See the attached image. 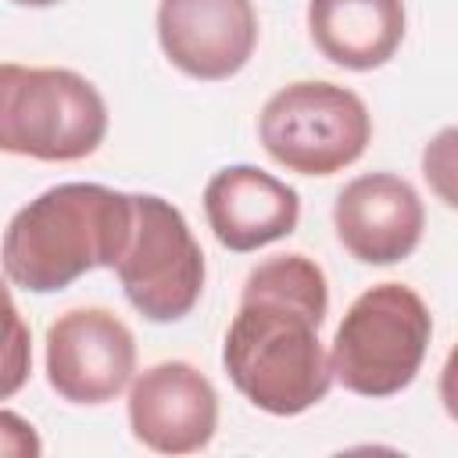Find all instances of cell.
I'll list each match as a JSON object with an SVG mask.
<instances>
[{
	"mask_svg": "<svg viewBox=\"0 0 458 458\" xmlns=\"http://www.w3.org/2000/svg\"><path fill=\"white\" fill-rule=\"evenodd\" d=\"M329 315V283L308 254H276L254 265L225 329L222 369L265 415L293 419L326 401L333 379L318 329Z\"/></svg>",
	"mask_w": 458,
	"mask_h": 458,
	"instance_id": "1",
	"label": "cell"
},
{
	"mask_svg": "<svg viewBox=\"0 0 458 458\" xmlns=\"http://www.w3.org/2000/svg\"><path fill=\"white\" fill-rule=\"evenodd\" d=\"M132 225V193L100 182H57L7 222L4 276L29 293H57L93 268H114Z\"/></svg>",
	"mask_w": 458,
	"mask_h": 458,
	"instance_id": "2",
	"label": "cell"
},
{
	"mask_svg": "<svg viewBox=\"0 0 458 458\" xmlns=\"http://www.w3.org/2000/svg\"><path fill=\"white\" fill-rule=\"evenodd\" d=\"M107 136L100 89L72 68L0 64V150L61 165L97 154Z\"/></svg>",
	"mask_w": 458,
	"mask_h": 458,
	"instance_id": "3",
	"label": "cell"
},
{
	"mask_svg": "<svg viewBox=\"0 0 458 458\" xmlns=\"http://www.w3.org/2000/svg\"><path fill=\"white\" fill-rule=\"evenodd\" d=\"M429 340L433 315L422 293L394 279L376 283L351 301L333 333V379L358 397H394L415 383Z\"/></svg>",
	"mask_w": 458,
	"mask_h": 458,
	"instance_id": "4",
	"label": "cell"
},
{
	"mask_svg": "<svg viewBox=\"0 0 458 458\" xmlns=\"http://www.w3.org/2000/svg\"><path fill=\"white\" fill-rule=\"evenodd\" d=\"M258 140L279 168L326 179L351 168L369 150L372 114L347 86L297 79L265 100L258 114Z\"/></svg>",
	"mask_w": 458,
	"mask_h": 458,
	"instance_id": "5",
	"label": "cell"
},
{
	"mask_svg": "<svg viewBox=\"0 0 458 458\" xmlns=\"http://www.w3.org/2000/svg\"><path fill=\"white\" fill-rule=\"evenodd\" d=\"M136 197V225L132 240L114 265L125 301L147 322H179L186 318L208 279L204 250L186 222V215L157 197V193H132Z\"/></svg>",
	"mask_w": 458,
	"mask_h": 458,
	"instance_id": "6",
	"label": "cell"
},
{
	"mask_svg": "<svg viewBox=\"0 0 458 458\" xmlns=\"http://www.w3.org/2000/svg\"><path fill=\"white\" fill-rule=\"evenodd\" d=\"M43 365L61 401L97 408L136 379V336L111 308H68L47 326Z\"/></svg>",
	"mask_w": 458,
	"mask_h": 458,
	"instance_id": "7",
	"label": "cell"
},
{
	"mask_svg": "<svg viewBox=\"0 0 458 458\" xmlns=\"http://www.w3.org/2000/svg\"><path fill=\"white\" fill-rule=\"evenodd\" d=\"M129 429L157 454H193L215 440L218 394L190 361H157L129 383Z\"/></svg>",
	"mask_w": 458,
	"mask_h": 458,
	"instance_id": "8",
	"label": "cell"
},
{
	"mask_svg": "<svg viewBox=\"0 0 458 458\" xmlns=\"http://www.w3.org/2000/svg\"><path fill=\"white\" fill-rule=\"evenodd\" d=\"M157 43L182 75L222 82L254 57L258 11L250 0H157Z\"/></svg>",
	"mask_w": 458,
	"mask_h": 458,
	"instance_id": "9",
	"label": "cell"
},
{
	"mask_svg": "<svg viewBox=\"0 0 458 458\" xmlns=\"http://www.w3.org/2000/svg\"><path fill=\"white\" fill-rule=\"evenodd\" d=\"M340 247L361 265H397L415 254L426 229L419 190L394 172H365L333 200Z\"/></svg>",
	"mask_w": 458,
	"mask_h": 458,
	"instance_id": "10",
	"label": "cell"
},
{
	"mask_svg": "<svg viewBox=\"0 0 458 458\" xmlns=\"http://www.w3.org/2000/svg\"><path fill=\"white\" fill-rule=\"evenodd\" d=\"M204 218L225 250L250 254L297 229L301 193L265 168L229 165L204 186Z\"/></svg>",
	"mask_w": 458,
	"mask_h": 458,
	"instance_id": "11",
	"label": "cell"
},
{
	"mask_svg": "<svg viewBox=\"0 0 458 458\" xmlns=\"http://www.w3.org/2000/svg\"><path fill=\"white\" fill-rule=\"evenodd\" d=\"M315 50L347 72L383 68L404 43V0H308Z\"/></svg>",
	"mask_w": 458,
	"mask_h": 458,
	"instance_id": "12",
	"label": "cell"
},
{
	"mask_svg": "<svg viewBox=\"0 0 458 458\" xmlns=\"http://www.w3.org/2000/svg\"><path fill=\"white\" fill-rule=\"evenodd\" d=\"M422 179L433 190V197L440 204H447L451 211H458V125L440 129L419 157Z\"/></svg>",
	"mask_w": 458,
	"mask_h": 458,
	"instance_id": "13",
	"label": "cell"
},
{
	"mask_svg": "<svg viewBox=\"0 0 458 458\" xmlns=\"http://www.w3.org/2000/svg\"><path fill=\"white\" fill-rule=\"evenodd\" d=\"M4 308H7V354H4V386H0V394L11 397L25 383L29 365H32V354H29V329L21 326V315H18L11 293L4 301Z\"/></svg>",
	"mask_w": 458,
	"mask_h": 458,
	"instance_id": "14",
	"label": "cell"
},
{
	"mask_svg": "<svg viewBox=\"0 0 458 458\" xmlns=\"http://www.w3.org/2000/svg\"><path fill=\"white\" fill-rule=\"evenodd\" d=\"M0 454L4 458H36L39 454V437L32 422L14 415L11 408L0 411Z\"/></svg>",
	"mask_w": 458,
	"mask_h": 458,
	"instance_id": "15",
	"label": "cell"
},
{
	"mask_svg": "<svg viewBox=\"0 0 458 458\" xmlns=\"http://www.w3.org/2000/svg\"><path fill=\"white\" fill-rule=\"evenodd\" d=\"M437 394H440L444 411L458 422V344L444 358V369H440V379H437Z\"/></svg>",
	"mask_w": 458,
	"mask_h": 458,
	"instance_id": "16",
	"label": "cell"
},
{
	"mask_svg": "<svg viewBox=\"0 0 458 458\" xmlns=\"http://www.w3.org/2000/svg\"><path fill=\"white\" fill-rule=\"evenodd\" d=\"M11 4H18V7H54L61 0H11Z\"/></svg>",
	"mask_w": 458,
	"mask_h": 458,
	"instance_id": "17",
	"label": "cell"
}]
</instances>
